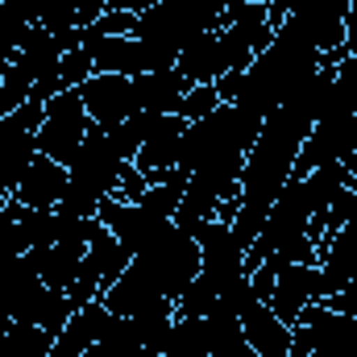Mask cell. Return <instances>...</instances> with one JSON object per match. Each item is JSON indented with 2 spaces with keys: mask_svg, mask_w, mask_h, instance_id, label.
<instances>
[{
  "mask_svg": "<svg viewBox=\"0 0 357 357\" xmlns=\"http://www.w3.org/2000/svg\"><path fill=\"white\" fill-rule=\"evenodd\" d=\"M162 354L167 357H212L204 316H175V328H171Z\"/></svg>",
  "mask_w": 357,
  "mask_h": 357,
  "instance_id": "20",
  "label": "cell"
},
{
  "mask_svg": "<svg viewBox=\"0 0 357 357\" xmlns=\"http://www.w3.org/2000/svg\"><path fill=\"white\" fill-rule=\"evenodd\" d=\"M8 13H17L21 21H29V25H42V17L59 4V0H0Z\"/></svg>",
  "mask_w": 357,
  "mask_h": 357,
  "instance_id": "30",
  "label": "cell"
},
{
  "mask_svg": "<svg viewBox=\"0 0 357 357\" xmlns=\"http://www.w3.org/2000/svg\"><path fill=\"white\" fill-rule=\"evenodd\" d=\"M146 187H150V178L142 175L133 162H125V167H121V187H116V199H121V204H142Z\"/></svg>",
  "mask_w": 357,
  "mask_h": 357,
  "instance_id": "29",
  "label": "cell"
},
{
  "mask_svg": "<svg viewBox=\"0 0 357 357\" xmlns=\"http://www.w3.org/2000/svg\"><path fill=\"white\" fill-rule=\"evenodd\" d=\"M4 116H8V112H4V108H0V121H4Z\"/></svg>",
  "mask_w": 357,
  "mask_h": 357,
  "instance_id": "39",
  "label": "cell"
},
{
  "mask_svg": "<svg viewBox=\"0 0 357 357\" xmlns=\"http://www.w3.org/2000/svg\"><path fill=\"white\" fill-rule=\"evenodd\" d=\"M0 13H4V4H0Z\"/></svg>",
  "mask_w": 357,
  "mask_h": 357,
  "instance_id": "41",
  "label": "cell"
},
{
  "mask_svg": "<svg viewBox=\"0 0 357 357\" xmlns=\"http://www.w3.org/2000/svg\"><path fill=\"white\" fill-rule=\"evenodd\" d=\"M54 337L42 324H8L4 328V357H50Z\"/></svg>",
  "mask_w": 357,
  "mask_h": 357,
  "instance_id": "22",
  "label": "cell"
},
{
  "mask_svg": "<svg viewBox=\"0 0 357 357\" xmlns=\"http://www.w3.org/2000/svg\"><path fill=\"white\" fill-rule=\"evenodd\" d=\"M13 63H21V67H25V75H29L33 84H50V79H59L63 46H59V38H54V33H46L42 25H33L29 42L21 46V54H17Z\"/></svg>",
  "mask_w": 357,
  "mask_h": 357,
  "instance_id": "18",
  "label": "cell"
},
{
  "mask_svg": "<svg viewBox=\"0 0 357 357\" xmlns=\"http://www.w3.org/2000/svg\"><path fill=\"white\" fill-rule=\"evenodd\" d=\"M270 262V258H266ZM328 291H324V274L320 266H303V262H274V295H270V312L282 320V324H295L299 312L307 303H320Z\"/></svg>",
  "mask_w": 357,
  "mask_h": 357,
  "instance_id": "4",
  "label": "cell"
},
{
  "mask_svg": "<svg viewBox=\"0 0 357 357\" xmlns=\"http://www.w3.org/2000/svg\"><path fill=\"white\" fill-rule=\"evenodd\" d=\"M291 4H295V0H270V4H266V8H270V25H274V29H278V25L287 21V13H291Z\"/></svg>",
  "mask_w": 357,
  "mask_h": 357,
  "instance_id": "35",
  "label": "cell"
},
{
  "mask_svg": "<svg viewBox=\"0 0 357 357\" xmlns=\"http://www.w3.org/2000/svg\"><path fill=\"white\" fill-rule=\"evenodd\" d=\"M0 320H8V316H4V312H0Z\"/></svg>",
  "mask_w": 357,
  "mask_h": 357,
  "instance_id": "40",
  "label": "cell"
},
{
  "mask_svg": "<svg viewBox=\"0 0 357 357\" xmlns=\"http://www.w3.org/2000/svg\"><path fill=\"white\" fill-rule=\"evenodd\" d=\"M129 262H133V254L121 245V237L112 233V229H96L91 233V241H88V266L96 270V278H100V295L129 270Z\"/></svg>",
  "mask_w": 357,
  "mask_h": 357,
  "instance_id": "17",
  "label": "cell"
},
{
  "mask_svg": "<svg viewBox=\"0 0 357 357\" xmlns=\"http://www.w3.org/2000/svg\"><path fill=\"white\" fill-rule=\"evenodd\" d=\"M175 71L183 79H191V84H216V79L229 71L225 46H220V29H208V33H199L191 46H183Z\"/></svg>",
  "mask_w": 357,
  "mask_h": 357,
  "instance_id": "16",
  "label": "cell"
},
{
  "mask_svg": "<svg viewBox=\"0 0 357 357\" xmlns=\"http://www.w3.org/2000/svg\"><path fill=\"white\" fill-rule=\"evenodd\" d=\"M187 91H191V79H183L175 67L133 75L137 108H142V112H154V116H171V112H178V104H183V96H187Z\"/></svg>",
  "mask_w": 357,
  "mask_h": 357,
  "instance_id": "13",
  "label": "cell"
},
{
  "mask_svg": "<svg viewBox=\"0 0 357 357\" xmlns=\"http://www.w3.org/2000/svg\"><path fill=\"white\" fill-rule=\"evenodd\" d=\"M216 4H220V17H233V13H241L250 0H216Z\"/></svg>",
  "mask_w": 357,
  "mask_h": 357,
  "instance_id": "36",
  "label": "cell"
},
{
  "mask_svg": "<svg viewBox=\"0 0 357 357\" xmlns=\"http://www.w3.org/2000/svg\"><path fill=\"white\" fill-rule=\"evenodd\" d=\"M195 241H199L204 274H212V282H216L220 291H225L237 274H245V250L233 241V229H229V225L208 220V225H199Z\"/></svg>",
  "mask_w": 357,
  "mask_h": 357,
  "instance_id": "7",
  "label": "cell"
},
{
  "mask_svg": "<svg viewBox=\"0 0 357 357\" xmlns=\"http://www.w3.org/2000/svg\"><path fill=\"white\" fill-rule=\"evenodd\" d=\"M91 75H96V63H91V54L84 50V46H75V50H67L63 54V63H59V91L67 88H84Z\"/></svg>",
  "mask_w": 357,
  "mask_h": 357,
  "instance_id": "24",
  "label": "cell"
},
{
  "mask_svg": "<svg viewBox=\"0 0 357 357\" xmlns=\"http://www.w3.org/2000/svg\"><path fill=\"white\" fill-rule=\"evenodd\" d=\"M17 225H21V237H25V254L38 250V245H54L59 241V216H54V208H25L21 204Z\"/></svg>",
  "mask_w": 357,
  "mask_h": 357,
  "instance_id": "23",
  "label": "cell"
},
{
  "mask_svg": "<svg viewBox=\"0 0 357 357\" xmlns=\"http://www.w3.org/2000/svg\"><path fill=\"white\" fill-rule=\"evenodd\" d=\"M29 33H33V25H29V21H21V17H17V13H8V8L0 13V50H4L8 59H17V54H21V46L29 42Z\"/></svg>",
  "mask_w": 357,
  "mask_h": 357,
  "instance_id": "27",
  "label": "cell"
},
{
  "mask_svg": "<svg viewBox=\"0 0 357 357\" xmlns=\"http://www.w3.org/2000/svg\"><path fill=\"white\" fill-rule=\"evenodd\" d=\"M354 0H295L287 21L312 42V50H337L349 42V29H345V13H349Z\"/></svg>",
  "mask_w": 357,
  "mask_h": 357,
  "instance_id": "5",
  "label": "cell"
},
{
  "mask_svg": "<svg viewBox=\"0 0 357 357\" xmlns=\"http://www.w3.org/2000/svg\"><path fill=\"white\" fill-rule=\"evenodd\" d=\"M349 167L345 162H324V167H316L312 175L303 178V191H307V208H312V216H324L328 212V204L349 187Z\"/></svg>",
  "mask_w": 357,
  "mask_h": 357,
  "instance_id": "19",
  "label": "cell"
},
{
  "mask_svg": "<svg viewBox=\"0 0 357 357\" xmlns=\"http://www.w3.org/2000/svg\"><path fill=\"white\" fill-rule=\"evenodd\" d=\"M108 307H104V299H91L84 303L79 312H71V320H67V328L54 337V349L50 357H84L104 337V328H108Z\"/></svg>",
  "mask_w": 357,
  "mask_h": 357,
  "instance_id": "15",
  "label": "cell"
},
{
  "mask_svg": "<svg viewBox=\"0 0 357 357\" xmlns=\"http://www.w3.org/2000/svg\"><path fill=\"white\" fill-rule=\"evenodd\" d=\"M154 121H158L154 112H142V108H137L133 116H125L121 125H112V129H104V133H108L112 150H116L125 162H133V158H137V150L146 146V133L154 129Z\"/></svg>",
  "mask_w": 357,
  "mask_h": 357,
  "instance_id": "21",
  "label": "cell"
},
{
  "mask_svg": "<svg viewBox=\"0 0 357 357\" xmlns=\"http://www.w3.org/2000/svg\"><path fill=\"white\" fill-rule=\"evenodd\" d=\"M212 88H216V96H220V104H237V96H241V88H245V71H225Z\"/></svg>",
  "mask_w": 357,
  "mask_h": 357,
  "instance_id": "32",
  "label": "cell"
},
{
  "mask_svg": "<svg viewBox=\"0 0 357 357\" xmlns=\"http://www.w3.org/2000/svg\"><path fill=\"white\" fill-rule=\"evenodd\" d=\"M154 4H162V0H108V8H125V13H146Z\"/></svg>",
  "mask_w": 357,
  "mask_h": 357,
  "instance_id": "34",
  "label": "cell"
},
{
  "mask_svg": "<svg viewBox=\"0 0 357 357\" xmlns=\"http://www.w3.org/2000/svg\"><path fill=\"white\" fill-rule=\"evenodd\" d=\"M67 178H71V171H67L63 162H54V158L38 154V158H33V167L25 171V178L17 183L13 199H17V204H25V208H59V204H63V195H67Z\"/></svg>",
  "mask_w": 357,
  "mask_h": 357,
  "instance_id": "11",
  "label": "cell"
},
{
  "mask_svg": "<svg viewBox=\"0 0 357 357\" xmlns=\"http://www.w3.org/2000/svg\"><path fill=\"white\" fill-rule=\"evenodd\" d=\"M33 158H38V133L25 129L17 116H4L0 121V178L8 191H17V183L33 167Z\"/></svg>",
  "mask_w": 357,
  "mask_h": 357,
  "instance_id": "14",
  "label": "cell"
},
{
  "mask_svg": "<svg viewBox=\"0 0 357 357\" xmlns=\"http://www.w3.org/2000/svg\"><path fill=\"white\" fill-rule=\"evenodd\" d=\"M104 8H108V0H71V13H75V25L79 29L96 25L104 17Z\"/></svg>",
  "mask_w": 357,
  "mask_h": 357,
  "instance_id": "33",
  "label": "cell"
},
{
  "mask_svg": "<svg viewBox=\"0 0 357 357\" xmlns=\"http://www.w3.org/2000/svg\"><path fill=\"white\" fill-rule=\"evenodd\" d=\"M324 303H328L333 312H341V316H354V320H357V278H354V282H345L341 291L324 295Z\"/></svg>",
  "mask_w": 357,
  "mask_h": 357,
  "instance_id": "31",
  "label": "cell"
},
{
  "mask_svg": "<svg viewBox=\"0 0 357 357\" xmlns=\"http://www.w3.org/2000/svg\"><path fill=\"white\" fill-rule=\"evenodd\" d=\"M29 91H33V79L25 75V67H21V63H8V71L0 75V108H4V112L21 108V104L29 100Z\"/></svg>",
  "mask_w": 357,
  "mask_h": 357,
  "instance_id": "25",
  "label": "cell"
},
{
  "mask_svg": "<svg viewBox=\"0 0 357 357\" xmlns=\"http://www.w3.org/2000/svg\"><path fill=\"white\" fill-rule=\"evenodd\" d=\"M8 63H13V59H8V54H4V50H0V75H4V71H8Z\"/></svg>",
  "mask_w": 357,
  "mask_h": 357,
  "instance_id": "38",
  "label": "cell"
},
{
  "mask_svg": "<svg viewBox=\"0 0 357 357\" xmlns=\"http://www.w3.org/2000/svg\"><path fill=\"white\" fill-rule=\"evenodd\" d=\"M345 29H349V38L357 33V0L349 4V13H345Z\"/></svg>",
  "mask_w": 357,
  "mask_h": 357,
  "instance_id": "37",
  "label": "cell"
},
{
  "mask_svg": "<svg viewBox=\"0 0 357 357\" xmlns=\"http://www.w3.org/2000/svg\"><path fill=\"white\" fill-rule=\"evenodd\" d=\"M183 133H187V121H183L178 112L158 116V121H154V129L146 133V146L137 150L133 167L150 178V187H154V183H162L171 167H178V142H183Z\"/></svg>",
  "mask_w": 357,
  "mask_h": 357,
  "instance_id": "8",
  "label": "cell"
},
{
  "mask_svg": "<svg viewBox=\"0 0 357 357\" xmlns=\"http://www.w3.org/2000/svg\"><path fill=\"white\" fill-rule=\"evenodd\" d=\"M137 29V13H125V8H104V17L88 25V33L96 38H133Z\"/></svg>",
  "mask_w": 357,
  "mask_h": 357,
  "instance_id": "28",
  "label": "cell"
},
{
  "mask_svg": "<svg viewBox=\"0 0 357 357\" xmlns=\"http://www.w3.org/2000/svg\"><path fill=\"white\" fill-rule=\"evenodd\" d=\"M133 262H142V266L150 270L154 278H158V287H162V295L178 303L183 299V291L195 282V274L204 270V258H199V241L195 237H187V233H178L175 220L133 258Z\"/></svg>",
  "mask_w": 357,
  "mask_h": 357,
  "instance_id": "2",
  "label": "cell"
},
{
  "mask_svg": "<svg viewBox=\"0 0 357 357\" xmlns=\"http://www.w3.org/2000/svg\"><path fill=\"white\" fill-rule=\"evenodd\" d=\"M220 108V96L212 84H191V91L183 96V104H178V116L187 121V125H195V121H204L208 112H216Z\"/></svg>",
  "mask_w": 357,
  "mask_h": 357,
  "instance_id": "26",
  "label": "cell"
},
{
  "mask_svg": "<svg viewBox=\"0 0 357 357\" xmlns=\"http://www.w3.org/2000/svg\"><path fill=\"white\" fill-rule=\"evenodd\" d=\"M88 129H91V116H88V108H84L79 88L59 91V96L46 100V121L38 129V154L71 167L75 154H79V146H84V137H88Z\"/></svg>",
  "mask_w": 357,
  "mask_h": 357,
  "instance_id": "3",
  "label": "cell"
},
{
  "mask_svg": "<svg viewBox=\"0 0 357 357\" xmlns=\"http://www.w3.org/2000/svg\"><path fill=\"white\" fill-rule=\"evenodd\" d=\"M88 258V245L84 241H54V245H38L29 250V262L38 266V278L50 287V291H67Z\"/></svg>",
  "mask_w": 357,
  "mask_h": 357,
  "instance_id": "12",
  "label": "cell"
},
{
  "mask_svg": "<svg viewBox=\"0 0 357 357\" xmlns=\"http://www.w3.org/2000/svg\"><path fill=\"white\" fill-rule=\"evenodd\" d=\"M100 299H104V307H108L112 316H125V320H129V316L146 312L150 303H158V299H167V295H162L158 278L142 266V262H129V270H125Z\"/></svg>",
  "mask_w": 357,
  "mask_h": 357,
  "instance_id": "10",
  "label": "cell"
},
{
  "mask_svg": "<svg viewBox=\"0 0 357 357\" xmlns=\"http://www.w3.org/2000/svg\"><path fill=\"white\" fill-rule=\"evenodd\" d=\"M79 96H84L88 116L100 129H112V125H121L125 116L137 112V96H133V79L129 75H104V71H96L88 84L79 88Z\"/></svg>",
  "mask_w": 357,
  "mask_h": 357,
  "instance_id": "6",
  "label": "cell"
},
{
  "mask_svg": "<svg viewBox=\"0 0 357 357\" xmlns=\"http://www.w3.org/2000/svg\"><path fill=\"white\" fill-rule=\"evenodd\" d=\"M84 50L91 54L96 71H104V75H129L133 79V75L154 71V59L137 38H96L84 29Z\"/></svg>",
  "mask_w": 357,
  "mask_h": 357,
  "instance_id": "9",
  "label": "cell"
},
{
  "mask_svg": "<svg viewBox=\"0 0 357 357\" xmlns=\"http://www.w3.org/2000/svg\"><path fill=\"white\" fill-rule=\"evenodd\" d=\"M316 71H320V50H312V42L291 21H282L274 29V42L250 63L245 88L237 96V108H245V112L266 121L270 112Z\"/></svg>",
  "mask_w": 357,
  "mask_h": 357,
  "instance_id": "1",
  "label": "cell"
}]
</instances>
